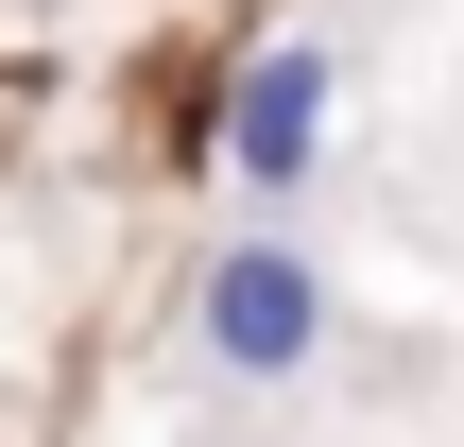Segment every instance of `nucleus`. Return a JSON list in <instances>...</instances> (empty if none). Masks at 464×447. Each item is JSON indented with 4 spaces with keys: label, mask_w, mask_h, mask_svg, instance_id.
Masks as SVG:
<instances>
[{
    "label": "nucleus",
    "mask_w": 464,
    "mask_h": 447,
    "mask_svg": "<svg viewBox=\"0 0 464 447\" xmlns=\"http://www.w3.org/2000/svg\"><path fill=\"white\" fill-rule=\"evenodd\" d=\"M310 155H327V34H276L241 69V103H224V189L241 207H293Z\"/></svg>",
    "instance_id": "2"
},
{
    "label": "nucleus",
    "mask_w": 464,
    "mask_h": 447,
    "mask_svg": "<svg viewBox=\"0 0 464 447\" xmlns=\"http://www.w3.org/2000/svg\"><path fill=\"white\" fill-rule=\"evenodd\" d=\"M189 327H207V362H224V379H310L344 310H327V258L258 224V241H224V258L189 276Z\"/></svg>",
    "instance_id": "1"
}]
</instances>
